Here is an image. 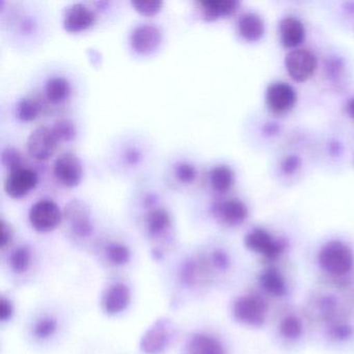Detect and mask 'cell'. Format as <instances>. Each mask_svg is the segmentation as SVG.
<instances>
[{
	"label": "cell",
	"mask_w": 354,
	"mask_h": 354,
	"mask_svg": "<svg viewBox=\"0 0 354 354\" xmlns=\"http://www.w3.org/2000/svg\"><path fill=\"white\" fill-rule=\"evenodd\" d=\"M64 213L51 198H41L30 207L28 219L30 225L40 233L55 231L63 221Z\"/></svg>",
	"instance_id": "cell-1"
},
{
	"label": "cell",
	"mask_w": 354,
	"mask_h": 354,
	"mask_svg": "<svg viewBox=\"0 0 354 354\" xmlns=\"http://www.w3.org/2000/svg\"><path fill=\"white\" fill-rule=\"evenodd\" d=\"M53 173L59 185L74 188L82 183L84 167L77 155L72 152H63L55 158Z\"/></svg>",
	"instance_id": "cell-2"
},
{
	"label": "cell",
	"mask_w": 354,
	"mask_h": 354,
	"mask_svg": "<svg viewBox=\"0 0 354 354\" xmlns=\"http://www.w3.org/2000/svg\"><path fill=\"white\" fill-rule=\"evenodd\" d=\"M59 144L53 128L48 126H39L28 136L26 140V151L35 160L47 161L55 155Z\"/></svg>",
	"instance_id": "cell-3"
},
{
	"label": "cell",
	"mask_w": 354,
	"mask_h": 354,
	"mask_svg": "<svg viewBox=\"0 0 354 354\" xmlns=\"http://www.w3.org/2000/svg\"><path fill=\"white\" fill-rule=\"evenodd\" d=\"M38 183V173L32 167L22 165L8 171L3 183V189L10 198L18 200L30 194Z\"/></svg>",
	"instance_id": "cell-4"
},
{
	"label": "cell",
	"mask_w": 354,
	"mask_h": 354,
	"mask_svg": "<svg viewBox=\"0 0 354 354\" xmlns=\"http://www.w3.org/2000/svg\"><path fill=\"white\" fill-rule=\"evenodd\" d=\"M285 66L288 73L294 80L306 82L316 70L317 59L308 49H293L286 55Z\"/></svg>",
	"instance_id": "cell-5"
},
{
	"label": "cell",
	"mask_w": 354,
	"mask_h": 354,
	"mask_svg": "<svg viewBox=\"0 0 354 354\" xmlns=\"http://www.w3.org/2000/svg\"><path fill=\"white\" fill-rule=\"evenodd\" d=\"M162 32L155 24H138L130 32L129 44L138 55H149L158 48Z\"/></svg>",
	"instance_id": "cell-6"
},
{
	"label": "cell",
	"mask_w": 354,
	"mask_h": 354,
	"mask_svg": "<svg viewBox=\"0 0 354 354\" xmlns=\"http://www.w3.org/2000/svg\"><path fill=\"white\" fill-rule=\"evenodd\" d=\"M97 15L94 10L84 3H72L66 8L63 16V28L71 34L84 32L96 24Z\"/></svg>",
	"instance_id": "cell-7"
},
{
	"label": "cell",
	"mask_w": 354,
	"mask_h": 354,
	"mask_svg": "<svg viewBox=\"0 0 354 354\" xmlns=\"http://www.w3.org/2000/svg\"><path fill=\"white\" fill-rule=\"evenodd\" d=\"M64 216L71 227L72 233L80 238H86L93 232L91 214L84 203L73 200L66 206Z\"/></svg>",
	"instance_id": "cell-8"
},
{
	"label": "cell",
	"mask_w": 354,
	"mask_h": 354,
	"mask_svg": "<svg viewBox=\"0 0 354 354\" xmlns=\"http://www.w3.org/2000/svg\"><path fill=\"white\" fill-rule=\"evenodd\" d=\"M296 92L293 86L283 82L269 84L266 91V102L273 113H283L290 111L296 102Z\"/></svg>",
	"instance_id": "cell-9"
},
{
	"label": "cell",
	"mask_w": 354,
	"mask_h": 354,
	"mask_svg": "<svg viewBox=\"0 0 354 354\" xmlns=\"http://www.w3.org/2000/svg\"><path fill=\"white\" fill-rule=\"evenodd\" d=\"M212 213L223 225H238L248 216V207L238 198H227L214 203Z\"/></svg>",
	"instance_id": "cell-10"
},
{
	"label": "cell",
	"mask_w": 354,
	"mask_h": 354,
	"mask_svg": "<svg viewBox=\"0 0 354 354\" xmlns=\"http://www.w3.org/2000/svg\"><path fill=\"white\" fill-rule=\"evenodd\" d=\"M147 203H150L149 211L146 214L147 231L150 237L157 239L165 236L171 227V216L167 209L160 206H154L152 204V194H148L146 198Z\"/></svg>",
	"instance_id": "cell-11"
},
{
	"label": "cell",
	"mask_w": 354,
	"mask_h": 354,
	"mask_svg": "<svg viewBox=\"0 0 354 354\" xmlns=\"http://www.w3.org/2000/svg\"><path fill=\"white\" fill-rule=\"evenodd\" d=\"M130 298V290L125 283H113L103 293V310L109 315L120 314L129 306Z\"/></svg>",
	"instance_id": "cell-12"
},
{
	"label": "cell",
	"mask_w": 354,
	"mask_h": 354,
	"mask_svg": "<svg viewBox=\"0 0 354 354\" xmlns=\"http://www.w3.org/2000/svg\"><path fill=\"white\" fill-rule=\"evenodd\" d=\"M203 19L214 21L221 17H227L237 11L239 3L236 0H200L196 1Z\"/></svg>",
	"instance_id": "cell-13"
},
{
	"label": "cell",
	"mask_w": 354,
	"mask_h": 354,
	"mask_svg": "<svg viewBox=\"0 0 354 354\" xmlns=\"http://www.w3.org/2000/svg\"><path fill=\"white\" fill-rule=\"evenodd\" d=\"M71 82L64 76H53L44 84V97L53 105H62L71 96Z\"/></svg>",
	"instance_id": "cell-14"
},
{
	"label": "cell",
	"mask_w": 354,
	"mask_h": 354,
	"mask_svg": "<svg viewBox=\"0 0 354 354\" xmlns=\"http://www.w3.org/2000/svg\"><path fill=\"white\" fill-rule=\"evenodd\" d=\"M171 337V331L165 323H157L142 339V350L148 354L160 353L169 345Z\"/></svg>",
	"instance_id": "cell-15"
},
{
	"label": "cell",
	"mask_w": 354,
	"mask_h": 354,
	"mask_svg": "<svg viewBox=\"0 0 354 354\" xmlns=\"http://www.w3.org/2000/svg\"><path fill=\"white\" fill-rule=\"evenodd\" d=\"M279 36L283 46L292 48L298 46L304 40L306 30L300 20L288 16L279 22Z\"/></svg>",
	"instance_id": "cell-16"
},
{
	"label": "cell",
	"mask_w": 354,
	"mask_h": 354,
	"mask_svg": "<svg viewBox=\"0 0 354 354\" xmlns=\"http://www.w3.org/2000/svg\"><path fill=\"white\" fill-rule=\"evenodd\" d=\"M238 32L242 38L250 42L260 40L264 35V21L258 14L248 12L238 20Z\"/></svg>",
	"instance_id": "cell-17"
},
{
	"label": "cell",
	"mask_w": 354,
	"mask_h": 354,
	"mask_svg": "<svg viewBox=\"0 0 354 354\" xmlns=\"http://www.w3.org/2000/svg\"><path fill=\"white\" fill-rule=\"evenodd\" d=\"M209 183L217 194H225L235 183V173L229 165H215L209 171Z\"/></svg>",
	"instance_id": "cell-18"
},
{
	"label": "cell",
	"mask_w": 354,
	"mask_h": 354,
	"mask_svg": "<svg viewBox=\"0 0 354 354\" xmlns=\"http://www.w3.org/2000/svg\"><path fill=\"white\" fill-rule=\"evenodd\" d=\"M322 258H325V263H327L328 268L333 269V271H339L346 269L351 256L345 245L339 242H333L328 244L323 250Z\"/></svg>",
	"instance_id": "cell-19"
},
{
	"label": "cell",
	"mask_w": 354,
	"mask_h": 354,
	"mask_svg": "<svg viewBox=\"0 0 354 354\" xmlns=\"http://www.w3.org/2000/svg\"><path fill=\"white\" fill-rule=\"evenodd\" d=\"M187 354H225V352L214 337L206 335H196L188 342Z\"/></svg>",
	"instance_id": "cell-20"
},
{
	"label": "cell",
	"mask_w": 354,
	"mask_h": 354,
	"mask_svg": "<svg viewBox=\"0 0 354 354\" xmlns=\"http://www.w3.org/2000/svg\"><path fill=\"white\" fill-rule=\"evenodd\" d=\"M42 107V103L38 99L30 96L24 97L16 104V115L20 121L28 123L35 121L41 115Z\"/></svg>",
	"instance_id": "cell-21"
},
{
	"label": "cell",
	"mask_w": 354,
	"mask_h": 354,
	"mask_svg": "<svg viewBox=\"0 0 354 354\" xmlns=\"http://www.w3.org/2000/svg\"><path fill=\"white\" fill-rule=\"evenodd\" d=\"M198 169L194 163L178 161L174 165V176L182 185H192L198 179Z\"/></svg>",
	"instance_id": "cell-22"
},
{
	"label": "cell",
	"mask_w": 354,
	"mask_h": 354,
	"mask_svg": "<svg viewBox=\"0 0 354 354\" xmlns=\"http://www.w3.org/2000/svg\"><path fill=\"white\" fill-rule=\"evenodd\" d=\"M53 133L57 136L59 142H70L76 138L77 129L74 122L70 119H59L53 124Z\"/></svg>",
	"instance_id": "cell-23"
},
{
	"label": "cell",
	"mask_w": 354,
	"mask_h": 354,
	"mask_svg": "<svg viewBox=\"0 0 354 354\" xmlns=\"http://www.w3.org/2000/svg\"><path fill=\"white\" fill-rule=\"evenodd\" d=\"M246 242L254 250L260 248L261 250H269L274 246L270 236L263 230H254L252 233L248 234Z\"/></svg>",
	"instance_id": "cell-24"
},
{
	"label": "cell",
	"mask_w": 354,
	"mask_h": 354,
	"mask_svg": "<svg viewBox=\"0 0 354 354\" xmlns=\"http://www.w3.org/2000/svg\"><path fill=\"white\" fill-rule=\"evenodd\" d=\"M107 258L115 265H123L130 259V252L123 244L113 243L107 248Z\"/></svg>",
	"instance_id": "cell-25"
},
{
	"label": "cell",
	"mask_w": 354,
	"mask_h": 354,
	"mask_svg": "<svg viewBox=\"0 0 354 354\" xmlns=\"http://www.w3.org/2000/svg\"><path fill=\"white\" fill-rule=\"evenodd\" d=\"M163 1L160 0H147V1H132L131 6L140 15L154 16L162 10Z\"/></svg>",
	"instance_id": "cell-26"
},
{
	"label": "cell",
	"mask_w": 354,
	"mask_h": 354,
	"mask_svg": "<svg viewBox=\"0 0 354 354\" xmlns=\"http://www.w3.org/2000/svg\"><path fill=\"white\" fill-rule=\"evenodd\" d=\"M1 163L6 169H8V171L24 165L21 153L18 151V149L12 148V147L5 149L1 153Z\"/></svg>",
	"instance_id": "cell-27"
},
{
	"label": "cell",
	"mask_w": 354,
	"mask_h": 354,
	"mask_svg": "<svg viewBox=\"0 0 354 354\" xmlns=\"http://www.w3.org/2000/svg\"><path fill=\"white\" fill-rule=\"evenodd\" d=\"M30 263V254L26 248H20L14 252L11 257V264L14 270L24 272L28 268Z\"/></svg>",
	"instance_id": "cell-28"
},
{
	"label": "cell",
	"mask_w": 354,
	"mask_h": 354,
	"mask_svg": "<svg viewBox=\"0 0 354 354\" xmlns=\"http://www.w3.org/2000/svg\"><path fill=\"white\" fill-rule=\"evenodd\" d=\"M325 69H326L327 76H329V78L337 80L344 71L343 59L337 57H329L327 59L326 65H325Z\"/></svg>",
	"instance_id": "cell-29"
},
{
	"label": "cell",
	"mask_w": 354,
	"mask_h": 354,
	"mask_svg": "<svg viewBox=\"0 0 354 354\" xmlns=\"http://www.w3.org/2000/svg\"><path fill=\"white\" fill-rule=\"evenodd\" d=\"M55 328H57V323L55 320L51 319H42L39 321L38 324L36 325V329H35V333L38 335L39 337H48L55 333Z\"/></svg>",
	"instance_id": "cell-30"
},
{
	"label": "cell",
	"mask_w": 354,
	"mask_h": 354,
	"mask_svg": "<svg viewBox=\"0 0 354 354\" xmlns=\"http://www.w3.org/2000/svg\"><path fill=\"white\" fill-rule=\"evenodd\" d=\"M301 165V159L295 155H291V156L286 157L283 161H281V169L283 174L286 175H290V174L295 173Z\"/></svg>",
	"instance_id": "cell-31"
},
{
	"label": "cell",
	"mask_w": 354,
	"mask_h": 354,
	"mask_svg": "<svg viewBox=\"0 0 354 354\" xmlns=\"http://www.w3.org/2000/svg\"><path fill=\"white\" fill-rule=\"evenodd\" d=\"M12 240V232L10 225L3 219L0 221V246L7 248Z\"/></svg>",
	"instance_id": "cell-32"
},
{
	"label": "cell",
	"mask_w": 354,
	"mask_h": 354,
	"mask_svg": "<svg viewBox=\"0 0 354 354\" xmlns=\"http://www.w3.org/2000/svg\"><path fill=\"white\" fill-rule=\"evenodd\" d=\"M124 159H125L126 163L128 165H138L142 160V153L138 149L136 148H128L127 150L125 151V154H124Z\"/></svg>",
	"instance_id": "cell-33"
},
{
	"label": "cell",
	"mask_w": 354,
	"mask_h": 354,
	"mask_svg": "<svg viewBox=\"0 0 354 354\" xmlns=\"http://www.w3.org/2000/svg\"><path fill=\"white\" fill-rule=\"evenodd\" d=\"M12 314H13V306H12L11 302L3 298L0 301V318L3 321L8 320Z\"/></svg>",
	"instance_id": "cell-34"
},
{
	"label": "cell",
	"mask_w": 354,
	"mask_h": 354,
	"mask_svg": "<svg viewBox=\"0 0 354 354\" xmlns=\"http://www.w3.org/2000/svg\"><path fill=\"white\" fill-rule=\"evenodd\" d=\"M279 125L275 123H268L263 127V131H264V133L268 134V136H274V134L279 132Z\"/></svg>",
	"instance_id": "cell-35"
},
{
	"label": "cell",
	"mask_w": 354,
	"mask_h": 354,
	"mask_svg": "<svg viewBox=\"0 0 354 354\" xmlns=\"http://www.w3.org/2000/svg\"><path fill=\"white\" fill-rule=\"evenodd\" d=\"M346 111H347L348 115L352 119H354V98H351L348 101L347 105H346Z\"/></svg>",
	"instance_id": "cell-36"
},
{
	"label": "cell",
	"mask_w": 354,
	"mask_h": 354,
	"mask_svg": "<svg viewBox=\"0 0 354 354\" xmlns=\"http://www.w3.org/2000/svg\"><path fill=\"white\" fill-rule=\"evenodd\" d=\"M330 151H335V153L337 152V151L341 150V146H339V142H333L330 144Z\"/></svg>",
	"instance_id": "cell-37"
}]
</instances>
